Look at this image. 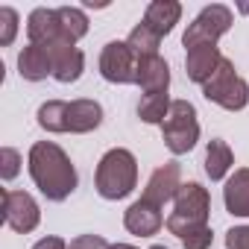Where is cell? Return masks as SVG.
<instances>
[{
    "mask_svg": "<svg viewBox=\"0 0 249 249\" xmlns=\"http://www.w3.org/2000/svg\"><path fill=\"white\" fill-rule=\"evenodd\" d=\"M170 97H167V91L164 94H144L141 97V103H138V117L144 120V123H164V117H167V111H170Z\"/></svg>",
    "mask_w": 249,
    "mask_h": 249,
    "instance_id": "cell-22",
    "label": "cell"
},
{
    "mask_svg": "<svg viewBox=\"0 0 249 249\" xmlns=\"http://www.w3.org/2000/svg\"><path fill=\"white\" fill-rule=\"evenodd\" d=\"M150 249H167V246H161V243H156V246H150Z\"/></svg>",
    "mask_w": 249,
    "mask_h": 249,
    "instance_id": "cell-32",
    "label": "cell"
},
{
    "mask_svg": "<svg viewBox=\"0 0 249 249\" xmlns=\"http://www.w3.org/2000/svg\"><path fill=\"white\" fill-rule=\"evenodd\" d=\"M211 243H214V234H211L208 226H196V229H191L182 237V246L185 249H211Z\"/></svg>",
    "mask_w": 249,
    "mask_h": 249,
    "instance_id": "cell-26",
    "label": "cell"
},
{
    "mask_svg": "<svg viewBox=\"0 0 249 249\" xmlns=\"http://www.w3.org/2000/svg\"><path fill=\"white\" fill-rule=\"evenodd\" d=\"M179 188H182V167H179V161H164V164L156 167L153 176L147 179V188H144L141 199L161 208L164 202L176 199Z\"/></svg>",
    "mask_w": 249,
    "mask_h": 249,
    "instance_id": "cell-9",
    "label": "cell"
},
{
    "mask_svg": "<svg viewBox=\"0 0 249 249\" xmlns=\"http://www.w3.org/2000/svg\"><path fill=\"white\" fill-rule=\"evenodd\" d=\"M240 12H246V15H249V3H240Z\"/></svg>",
    "mask_w": 249,
    "mask_h": 249,
    "instance_id": "cell-31",
    "label": "cell"
},
{
    "mask_svg": "<svg viewBox=\"0 0 249 249\" xmlns=\"http://www.w3.org/2000/svg\"><path fill=\"white\" fill-rule=\"evenodd\" d=\"M27 38H30V44H38V47L62 41L65 36H62L59 9H47V6L33 9L30 18H27Z\"/></svg>",
    "mask_w": 249,
    "mask_h": 249,
    "instance_id": "cell-11",
    "label": "cell"
},
{
    "mask_svg": "<svg viewBox=\"0 0 249 249\" xmlns=\"http://www.w3.org/2000/svg\"><path fill=\"white\" fill-rule=\"evenodd\" d=\"M3 223L18 234H30L33 229H38L41 208L33 199V194H27V191H3Z\"/></svg>",
    "mask_w": 249,
    "mask_h": 249,
    "instance_id": "cell-8",
    "label": "cell"
},
{
    "mask_svg": "<svg viewBox=\"0 0 249 249\" xmlns=\"http://www.w3.org/2000/svg\"><path fill=\"white\" fill-rule=\"evenodd\" d=\"M179 18H182V3H176V0H153L147 6V12H144V24L161 38L167 33H173Z\"/></svg>",
    "mask_w": 249,
    "mask_h": 249,
    "instance_id": "cell-17",
    "label": "cell"
},
{
    "mask_svg": "<svg viewBox=\"0 0 249 249\" xmlns=\"http://www.w3.org/2000/svg\"><path fill=\"white\" fill-rule=\"evenodd\" d=\"M18 36V12L12 6H0V47H9Z\"/></svg>",
    "mask_w": 249,
    "mask_h": 249,
    "instance_id": "cell-24",
    "label": "cell"
},
{
    "mask_svg": "<svg viewBox=\"0 0 249 249\" xmlns=\"http://www.w3.org/2000/svg\"><path fill=\"white\" fill-rule=\"evenodd\" d=\"M223 202L231 217H249V167H237L226 179Z\"/></svg>",
    "mask_w": 249,
    "mask_h": 249,
    "instance_id": "cell-15",
    "label": "cell"
},
{
    "mask_svg": "<svg viewBox=\"0 0 249 249\" xmlns=\"http://www.w3.org/2000/svg\"><path fill=\"white\" fill-rule=\"evenodd\" d=\"M123 226H126V231L135 234V237H153V234L161 231L164 217H161L159 205H150V202L138 199L123 211Z\"/></svg>",
    "mask_w": 249,
    "mask_h": 249,
    "instance_id": "cell-12",
    "label": "cell"
},
{
    "mask_svg": "<svg viewBox=\"0 0 249 249\" xmlns=\"http://www.w3.org/2000/svg\"><path fill=\"white\" fill-rule=\"evenodd\" d=\"M59 21H62V36L65 41L76 44L79 38L88 36V15L76 6H59Z\"/></svg>",
    "mask_w": 249,
    "mask_h": 249,
    "instance_id": "cell-21",
    "label": "cell"
},
{
    "mask_svg": "<svg viewBox=\"0 0 249 249\" xmlns=\"http://www.w3.org/2000/svg\"><path fill=\"white\" fill-rule=\"evenodd\" d=\"M68 106L71 103H65V100H47V103H41V108H38V126L44 129V132H53V135H62V132H68Z\"/></svg>",
    "mask_w": 249,
    "mask_h": 249,
    "instance_id": "cell-20",
    "label": "cell"
},
{
    "mask_svg": "<svg viewBox=\"0 0 249 249\" xmlns=\"http://www.w3.org/2000/svg\"><path fill=\"white\" fill-rule=\"evenodd\" d=\"M103 123V106L97 100H73L68 106V132L73 135H85V132H94Z\"/></svg>",
    "mask_w": 249,
    "mask_h": 249,
    "instance_id": "cell-16",
    "label": "cell"
},
{
    "mask_svg": "<svg viewBox=\"0 0 249 249\" xmlns=\"http://www.w3.org/2000/svg\"><path fill=\"white\" fill-rule=\"evenodd\" d=\"M33 249H68V243L62 237H41Z\"/></svg>",
    "mask_w": 249,
    "mask_h": 249,
    "instance_id": "cell-29",
    "label": "cell"
},
{
    "mask_svg": "<svg viewBox=\"0 0 249 249\" xmlns=\"http://www.w3.org/2000/svg\"><path fill=\"white\" fill-rule=\"evenodd\" d=\"M135 85H141L144 94H164L170 88V65L161 56H144V59H138Z\"/></svg>",
    "mask_w": 249,
    "mask_h": 249,
    "instance_id": "cell-14",
    "label": "cell"
},
{
    "mask_svg": "<svg viewBox=\"0 0 249 249\" xmlns=\"http://www.w3.org/2000/svg\"><path fill=\"white\" fill-rule=\"evenodd\" d=\"M126 44L132 47V53L138 56V59H144V56H159V44H161V36H156L144 21L129 33V38H126Z\"/></svg>",
    "mask_w": 249,
    "mask_h": 249,
    "instance_id": "cell-23",
    "label": "cell"
},
{
    "mask_svg": "<svg viewBox=\"0 0 249 249\" xmlns=\"http://www.w3.org/2000/svg\"><path fill=\"white\" fill-rule=\"evenodd\" d=\"M231 164H234L231 147L226 141H220V138L208 141V147H205V176L211 182H220V179H226V173L231 170Z\"/></svg>",
    "mask_w": 249,
    "mask_h": 249,
    "instance_id": "cell-19",
    "label": "cell"
},
{
    "mask_svg": "<svg viewBox=\"0 0 249 249\" xmlns=\"http://www.w3.org/2000/svg\"><path fill=\"white\" fill-rule=\"evenodd\" d=\"M208 214H211V194L199 182H182V188L173 199V214L164 220V226L170 234H176L182 240L191 229L208 226Z\"/></svg>",
    "mask_w": 249,
    "mask_h": 249,
    "instance_id": "cell-3",
    "label": "cell"
},
{
    "mask_svg": "<svg viewBox=\"0 0 249 249\" xmlns=\"http://www.w3.org/2000/svg\"><path fill=\"white\" fill-rule=\"evenodd\" d=\"M202 97L208 103H217L226 111H240L249 103V85L243 76H237L234 65L229 59H223L220 68L214 71V76L202 85Z\"/></svg>",
    "mask_w": 249,
    "mask_h": 249,
    "instance_id": "cell-5",
    "label": "cell"
},
{
    "mask_svg": "<svg viewBox=\"0 0 249 249\" xmlns=\"http://www.w3.org/2000/svg\"><path fill=\"white\" fill-rule=\"evenodd\" d=\"M138 185V161L129 150L114 147L108 150L94 173V188L103 199H123L129 196Z\"/></svg>",
    "mask_w": 249,
    "mask_h": 249,
    "instance_id": "cell-2",
    "label": "cell"
},
{
    "mask_svg": "<svg viewBox=\"0 0 249 249\" xmlns=\"http://www.w3.org/2000/svg\"><path fill=\"white\" fill-rule=\"evenodd\" d=\"M68 249H108V243L100 234H79L68 243Z\"/></svg>",
    "mask_w": 249,
    "mask_h": 249,
    "instance_id": "cell-28",
    "label": "cell"
},
{
    "mask_svg": "<svg viewBox=\"0 0 249 249\" xmlns=\"http://www.w3.org/2000/svg\"><path fill=\"white\" fill-rule=\"evenodd\" d=\"M231 24H234L231 9L223 6V3H211V6H205V9L188 24L185 36H182V44H185L188 50H191V47H199V44H217L220 36H226Z\"/></svg>",
    "mask_w": 249,
    "mask_h": 249,
    "instance_id": "cell-6",
    "label": "cell"
},
{
    "mask_svg": "<svg viewBox=\"0 0 249 249\" xmlns=\"http://www.w3.org/2000/svg\"><path fill=\"white\" fill-rule=\"evenodd\" d=\"M21 164H24V159H21L18 150H12V147H3V150H0V176H3L6 182H12V179L21 173Z\"/></svg>",
    "mask_w": 249,
    "mask_h": 249,
    "instance_id": "cell-25",
    "label": "cell"
},
{
    "mask_svg": "<svg viewBox=\"0 0 249 249\" xmlns=\"http://www.w3.org/2000/svg\"><path fill=\"white\" fill-rule=\"evenodd\" d=\"M161 135H164V147L173 156H185L196 147L199 141V120H196V108L188 100H173L170 111L161 123Z\"/></svg>",
    "mask_w": 249,
    "mask_h": 249,
    "instance_id": "cell-4",
    "label": "cell"
},
{
    "mask_svg": "<svg viewBox=\"0 0 249 249\" xmlns=\"http://www.w3.org/2000/svg\"><path fill=\"white\" fill-rule=\"evenodd\" d=\"M100 76L114 85H135L138 73V56L126 41H108L100 53Z\"/></svg>",
    "mask_w": 249,
    "mask_h": 249,
    "instance_id": "cell-7",
    "label": "cell"
},
{
    "mask_svg": "<svg viewBox=\"0 0 249 249\" xmlns=\"http://www.w3.org/2000/svg\"><path fill=\"white\" fill-rule=\"evenodd\" d=\"M108 249H138V246H132V243H111Z\"/></svg>",
    "mask_w": 249,
    "mask_h": 249,
    "instance_id": "cell-30",
    "label": "cell"
},
{
    "mask_svg": "<svg viewBox=\"0 0 249 249\" xmlns=\"http://www.w3.org/2000/svg\"><path fill=\"white\" fill-rule=\"evenodd\" d=\"M226 249H249V226H234L226 231Z\"/></svg>",
    "mask_w": 249,
    "mask_h": 249,
    "instance_id": "cell-27",
    "label": "cell"
},
{
    "mask_svg": "<svg viewBox=\"0 0 249 249\" xmlns=\"http://www.w3.org/2000/svg\"><path fill=\"white\" fill-rule=\"evenodd\" d=\"M223 59H226V56L217 50V44H199V47H191L188 56H185V73H188L191 82L205 85V82L214 76V71L220 68Z\"/></svg>",
    "mask_w": 249,
    "mask_h": 249,
    "instance_id": "cell-13",
    "label": "cell"
},
{
    "mask_svg": "<svg viewBox=\"0 0 249 249\" xmlns=\"http://www.w3.org/2000/svg\"><path fill=\"white\" fill-rule=\"evenodd\" d=\"M18 71L24 79L30 82H41L47 76H53V65H50V53L38 44H27L18 53Z\"/></svg>",
    "mask_w": 249,
    "mask_h": 249,
    "instance_id": "cell-18",
    "label": "cell"
},
{
    "mask_svg": "<svg viewBox=\"0 0 249 249\" xmlns=\"http://www.w3.org/2000/svg\"><path fill=\"white\" fill-rule=\"evenodd\" d=\"M27 167H30V176H33L36 188L50 202H65L79 185V176H76V167H73L71 156L53 141H36L30 147Z\"/></svg>",
    "mask_w": 249,
    "mask_h": 249,
    "instance_id": "cell-1",
    "label": "cell"
},
{
    "mask_svg": "<svg viewBox=\"0 0 249 249\" xmlns=\"http://www.w3.org/2000/svg\"><path fill=\"white\" fill-rule=\"evenodd\" d=\"M47 53H50V65H53V79L56 82H62V85H71V82H76L79 76H82V71H85V56H82V50L76 47V44H71V41H56V44H47L44 47Z\"/></svg>",
    "mask_w": 249,
    "mask_h": 249,
    "instance_id": "cell-10",
    "label": "cell"
}]
</instances>
